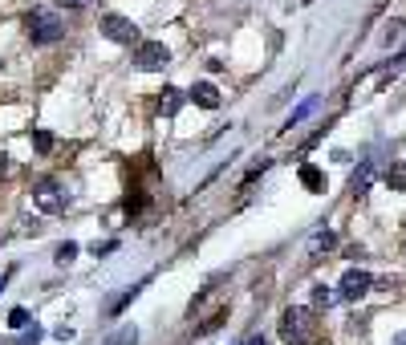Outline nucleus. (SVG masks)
Here are the masks:
<instances>
[{
    "mask_svg": "<svg viewBox=\"0 0 406 345\" xmlns=\"http://www.w3.org/2000/svg\"><path fill=\"white\" fill-rule=\"evenodd\" d=\"M102 33L114 45H138V25L131 16H118V12H106L102 16Z\"/></svg>",
    "mask_w": 406,
    "mask_h": 345,
    "instance_id": "nucleus-5",
    "label": "nucleus"
},
{
    "mask_svg": "<svg viewBox=\"0 0 406 345\" xmlns=\"http://www.w3.org/2000/svg\"><path fill=\"white\" fill-rule=\"evenodd\" d=\"M301 4H313V0H301Z\"/></svg>",
    "mask_w": 406,
    "mask_h": 345,
    "instance_id": "nucleus-25",
    "label": "nucleus"
},
{
    "mask_svg": "<svg viewBox=\"0 0 406 345\" xmlns=\"http://www.w3.org/2000/svg\"><path fill=\"white\" fill-rule=\"evenodd\" d=\"M171 65V49L163 41H138L135 49V69L142 74H159V69H167Z\"/></svg>",
    "mask_w": 406,
    "mask_h": 345,
    "instance_id": "nucleus-3",
    "label": "nucleus"
},
{
    "mask_svg": "<svg viewBox=\"0 0 406 345\" xmlns=\"http://www.w3.org/2000/svg\"><path fill=\"white\" fill-rule=\"evenodd\" d=\"M386 187L390 191H406V163H386Z\"/></svg>",
    "mask_w": 406,
    "mask_h": 345,
    "instance_id": "nucleus-9",
    "label": "nucleus"
},
{
    "mask_svg": "<svg viewBox=\"0 0 406 345\" xmlns=\"http://www.w3.org/2000/svg\"><path fill=\"white\" fill-rule=\"evenodd\" d=\"M394 345H406V329H403V333H398V337H394Z\"/></svg>",
    "mask_w": 406,
    "mask_h": 345,
    "instance_id": "nucleus-24",
    "label": "nucleus"
},
{
    "mask_svg": "<svg viewBox=\"0 0 406 345\" xmlns=\"http://www.w3.org/2000/svg\"><path fill=\"white\" fill-rule=\"evenodd\" d=\"M398 33H403V21H390V25H386V29H382V45L398 41Z\"/></svg>",
    "mask_w": 406,
    "mask_h": 345,
    "instance_id": "nucleus-21",
    "label": "nucleus"
},
{
    "mask_svg": "<svg viewBox=\"0 0 406 345\" xmlns=\"http://www.w3.org/2000/svg\"><path fill=\"white\" fill-rule=\"evenodd\" d=\"M333 301H337V293H333L329 285H317L313 289V309H329Z\"/></svg>",
    "mask_w": 406,
    "mask_h": 345,
    "instance_id": "nucleus-15",
    "label": "nucleus"
},
{
    "mask_svg": "<svg viewBox=\"0 0 406 345\" xmlns=\"http://www.w3.org/2000/svg\"><path fill=\"white\" fill-rule=\"evenodd\" d=\"M142 285H146V280H138V285H131V289H122V297L110 304V313H122V309H126V304H131V301L138 297V289H142Z\"/></svg>",
    "mask_w": 406,
    "mask_h": 345,
    "instance_id": "nucleus-16",
    "label": "nucleus"
},
{
    "mask_svg": "<svg viewBox=\"0 0 406 345\" xmlns=\"http://www.w3.org/2000/svg\"><path fill=\"white\" fill-rule=\"evenodd\" d=\"M33 146H37L41 155H49V151H53V134H49V130H33Z\"/></svg>",
    "mask_w": 406,
    "mask_h": 345,
    "instance_id": "nucleus-19",
    "label": "nucleus"
},
{
    "mask_svg": "<svg viewBox=\"0 0 406 345\" xmlns=\"http://www.w3.org/2000/svg\"><path fill=\"white\" fill-rule=\"evenodd\" d=\"M313 110H317V98H305V102H301V106H297V110L289 114V122H284V130H293L297 122H305V118H309Z\"/></svg>",
    "mask_w": 406,
    "mask_h": 345,
    "instance_id": "nucleus-13",
    "label": "nucleus"
},
{
    "mask_svg": "<svg viewBox=\"0 0 406 345\" xmlns=\"http://www.w3.org/2000/svg\"><path fill=\"white\" fill-rule=\"evenodd\" d=\"M187 98H191V102H195L199 110H216V106H220V89L212 86V82H195Z\"/></svg>",
    "mask_w": 406,
    "mask_h": 345,
    "instance_id": "nucleus-7",
    "label": "nucleus"
},
{
    "mask_svg": "<svg viewBox=\"0 0 406 345\" xmlns=\"http://www.w3.org/2000/svg\"><path fill=\"white\" fill-rule=\"evenodd\" d=\"M0 289H4V276H0Z\"/></svg>",
    "mask_w": 406,
    "mask_h": 345,
    "instance_id": "nucleus-26",
    "label": "nucleus"
},
{
    "mask_svg": "<svg viewBox=\"0 0 406 345\" xmlns=\"http://www.w3.org/2000/svg\"><path fill=\"white\" fill-rule=\"evenodd\" d=\"M74 256H78V244H74V240H65V244H57V252H53V260H57L61 268H65V264H69Z\"/></svg>",
    "mask_w": 406,
    "mask_h": 345,
    "instance_id": "nucleus-17",
    "label": "nucleus"
},
{
    "mask_svg": "<svg viewBox=\"0 0 406 345\" xmlns=\"http://www.w3.org/2000/svg\"><path fill=\"white\" fill-rule=\"evenodd\" d=\"M301 183H305L309 191H325V175L317 171L313 163H305V167H301Z\"/></svg>",
    "mask_w": 406,
    "mask_h": 345,
    "instance_id": "nucleus-12",
    "label": "nucleus"
},
{
    "mask_svg": "<svg viewBox=\"0 0 406 345\" xmlns=\"http://www.w3.org/2000/svg\"><path fill=\"white\" fill-rule=\"evenodd\" d=\"M374 167H378V163L365 159L358 171H354V179H350V191H354V195H365V187H370V179H374Z\"/></svg>",
    "mask_w": 406,
    "mask_h": 345,
    "instance_id": "nucleus-8",
    "label": "nucleus"
},
{
    "mask_svg": "<svg viewBox=\"0 0 406 345\" xmlns=\"http://www.w3.org/2000/svg\"><path fill=\"white\" fill-rule=\"evenodd\" d=\"M280 342L284 345H313L317 342V329H313V313L293 304L280 313Z\"/></svg>",
    "mask_w": 406,
    "mask_h": 345,
    "instance_id": "nucleus-1",
    "label": "nucleus"
},
{
    "mask_svg": "<svg viewBox=\"0 0 406 345\" xmlns=\"http://www.w3.org/2000/svg\"><path fill=\"white\" fill-rule=\"evenodd\" d=\"M33 203L49 212V216H57V212H65V195H61V183L57 179H37L33 183Z\"/></svg>",
    "mask_w": 406,
    "mask_h": 345,
    "instance_id": "nucleus-4",
    "label": "nucleus"
},
{
    "mask_svg": "<svg viewBox=\"0 0 406 345\" xmlns=\"http://www.w3.org/2000/svg\"><path fill=\"white\" fill-rule=\"evenodd\" d=\"M25 33H29L33 45H49V41H61L65 37V25H61V16L53 8H33L25 16Z\"/></svg>",
    "mask_w": 406,
    "mask_h": 345,
    "instance_id": "nucleus-2",
    "label": "nucleus"
},
{
    "mask_svg": "<svg viewBox=\"0 0 406 345\" xmlns=\"http://www.w3.org/2000/svg\"><path fill=\"white\" fill-rule=\"evenodd\" d=\"M102 345H138V329H135V325H122L114 337H106Z\"/></svg>",
    "mask_w": 406,
    "mask_h": 345,
    "instance_id": "nucleus-14",
    "label": "nucleus"
},
{
    "mask_svg": "<svg viewBox=\"0 0 406 345\" xmlns=\"http://www.w3.org/2000/svg\"><path fill=\"white\" fill-rule=\"evenodd\" d=\"M8 325H12V329H25V325H29V309H12V313H8Z\"/></svg>",
    "mask_w": 406,
    "mask_h": 345,
    "instance_id": "nucleus-20",
    "label": "nucleus"
},
{
    "mask_svg": "<svg viewBox=\"0 0 406 345\" xmlns=\"http://www.w3.org/2000/svg\"><path fill=\"white\" fill-rule=\"evenodd\" d=\"M57 4H65V8H86L90 0H57Z\"/></svg>",
    "mask_w": 406,
    "mask_h": 345,
    "instance_id": "nucleus-22",
    "label": "nucleus"
},
{
    "mask_svg": "<svg viewBox=\"0 0 406 345\" xmlns=\"http://www.w3.org/2000/svg\"><path fill=\"white\" fill-rule=\"evenodd\" d=\"M41 333H45V329H41V325H25V329H21V337H16V342H21V345H37V342H41Z\"/></svg>",
    "mask_w": 406,
    "mask_h": 345,
    "instance_id": "nucleus-18",
    "label": "nucleus"
},
{
    "mask_svg": "<svg viewBox=\"0 0 406 345\" xmlns=\"http://www.w3.org/2000/svg\"><path fill=\"white\" fill-rule=\"evenodd\" d=\"M333 244H337V236H333L329 227H325V232H317L313 240H309V256H321V252H329Z\"/></svg>",
    "mask_w": 406,
    "mask_h": 345,
    "instance_id": "nucleus-11",
    "label": "nucleus"
},
{
    "mask_svg": "<svg viewBox=\"0 0 406 345\" xmlns=\"http://www.w3.org/2000/svg\"><path fill=\"white\" fill-rule=\"evenodd\" d=\"M179 106H183V93L175 86H167L163 93H159V110H163V114H175Z\"/></svg>",
    "mask_w": 406,
    "mask_h": 345,
    "instance_id": "nucleus-10",
    "label": "nucleus"
},
{
    "mask_svg": "<svg viewBox=\"0 0 406 345\" xmlns=\"http://www.w3.org/2000/svg\"><path fill=\"white\" fill-rule=\"evenodd\" d=\"M244 345H269V342H264V337L256 333V337H248V342H244Z\"/></svg>",
    "mask_w": 406,
    "mask_h": 345,
    "instance_id": "nucleus-23",
    "label": "nucleus"
},
{
    "mask_svg": "<svg viewBox=\"0 0 406 345\" xmlns=\"http://www.w3.org/2000/svg\"><path fill=\"white\" fill-rule=\"evenodd\" d=\"M370 289H374L370 272H361V268H346V276H341V285H337V297H341V301H361Z\"/></svg>",
    "mask_w": 406,
    "mask_h": 345,
    "instance_id": "nucleus-6",
    "label": "nucleus"
}]
</instances>
